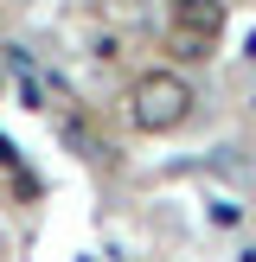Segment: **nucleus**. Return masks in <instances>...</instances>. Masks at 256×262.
Masks as SVG:
<instances>
[{"label":"nucleus","instance_id":"2","mask_svg":"<svg viewBox=\"0 0 256 262\" xmlns=\"http://www.w3.org/2000/svg\"><path fill=\"white\" fill-rule=\"evenodd\" d=\"M173 32H192V38H211L224 32V0H173Z\"/></svg>","mask_w":256,"mask_h":262},{"label":"nucleus","instance_id":"1","mask_svg":"<svg viewBox=\"0 0 256 262\" xmlns=\"http://www.w3.org/2000/svg\"><path fill=\"white\" fill-rule=\"evenodd\" d=\"M192 115V83L173 71H141L135 90H128V122L141 135H173L179 122Z\"/></svg>","mask_w":256,"mask_h":262}]
</instances>
